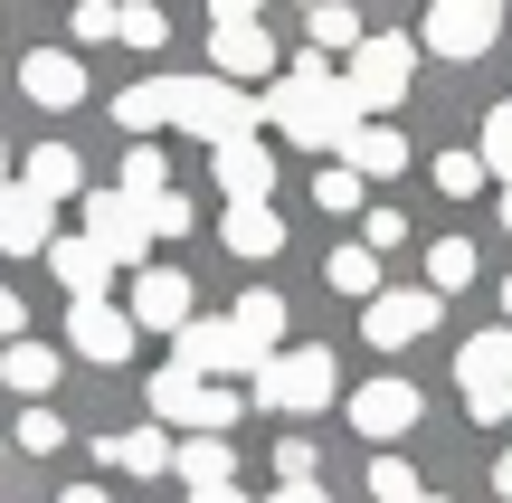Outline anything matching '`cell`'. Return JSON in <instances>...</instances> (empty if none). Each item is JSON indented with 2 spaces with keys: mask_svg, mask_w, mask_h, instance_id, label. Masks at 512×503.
<instances>
[{
  "mask_svg": "<svg viewBox=\"0 0 512 503\" xmlns=\"http://www.w3.org/2000/svg\"><path fill=\"white\" fill-rule=\"evenodd\" d=\"M256 114H266V124L285 133V143L332 152V162H342V143L370 124V114H361V95H351L342 76H332V57H323V48H313V57H294V76H275V86L256 95Z\"/></svg>",
  "mask_w": 512,
  "mask_h": 503,
  "instance_id": "obj_1",
  "label": "cell"
},
{
  "mask_svg": "<svg viewBox=\"0 0 512 503\" xmlns=\"http://www.w3.org/2000/svg\"><path fill=\"white\" fill-rule=\"evenodd\" d=\"M247 380H256V409H285V418H313V409H332V390H342V371H332V352H323V342L266 352Z\"/></svg>",
  "mask_w": 512,
  "mask_h": 503,
  "instance_id": "obj_2",
  "label": "cell"
},
{
  "mask_svg": "<svg viewBox=\"0 0 512 503\" xmlns=\"http://www.w3.org/2000/svg\"><path fill=\"white\" fill-rule=\"evenodd\" d=\"M171 124L200 133V143H238V133H256L266 114H256V95L228 86V76H171Z\"/></svg>",
  "mask_w": 512,
  "mask_h": 503,
  "instance_id": "obj_3",
  "label": "cell"
},
{
  "mask_svg": "<svg viewBox=\"0 0 512 503\" xmlns=\"http://www.w3.org/2000/svg\"><path fill=\"white\" fill-rule=\"evenodd\" d=\"M152 418L162 428H190V437H228V418H238V390H219V380H200V371H152Z\"/></svg>",
  "mask_w": 512,
  "mask_h": 503,
  "instance_id": "obj_4",
  "label": "cell"
},
{
  "mask_svg": "<svg viewBox=\"0 0 512 503\" xmlns=\"http://www.w3.org/2000/svg\"><path fill=\"white\" fill-rule=\"evenodd\" d=\"M456 380H465V409L494 428V418H512V323H494V333L456 342Z\"/></svg>",
  "mask_w": 512,
  "mask_h": 503,
  "instance_id": "obj_5",
  "label": "cell"
},
{
  "mask_svg": "<svg viewBox=\"0 0 512 503\" xmlns=\"http://www.w3.org/2000/svg\"><path fill=\"white\" fill-rule=\"evenodd\" d=\"M437 304L446 295H427V285H380V295L361 304V342L370 352H408V342L437 333Z\"/></svg>",
  "mask_w": 512,
  "mask_h": 503,
  "instance_id": "obj_6",
  "label": "cell"
},
{
  "mask_svg": "<svg viewBox=\"0 0 512 503\" xmlns=\"http://www.w3.org/2000/svg\"><path fill=\"white\" fill-rule=\"evenodd\" d=\"M408 76H418V48L389 38V29H370L361 48H351V76H342V86L361 95V114H389V105L408 95Z\"/></svg>",
  "mask_w": 512,
  "mask_h": 503,
  "instance_id": "obj_7",
  "label": "cell"
},
{
  "mask_svg": "<svg viewBox=\"0 0 512 503\" xmlns=\"http://www.w3.org/2000/svg\"><path fill=\"white\" fill-rule=\"evenodd\" d=\"M171 342H181L171 361H181V371H200V380H228V371H256V361H266V352L238 333V323H228V314H190Z\"/></svg>",
  "mask_w": 512,
  "mask_h": 503,
  "instance_id": "obj_8",
  "label": "cell"
},
{
  "mask_svg": "<svg viewBox=\"0 0 512 503\" xmlns=\"http://www.w3.org/2000/svg\"><path fill=\"white\" fill-rule=\"evenodd\" d=\"M86 238L105 247L114 266H143L152 257V209L133 190H86Z\"/></svg>",
  "mask_w": 512,
  "mask_h": 503,
  "instance_id": "obj_9",
  "label": "cell"
},
{
  "mask_svg": "<svg viewBox=\"0 0 512 503\" xmlns=\"http://www.w3.org/2000/svg\"><path fill=\"white\" fill-rule=\"evenodd\" d=\"M427 48L437 57H484L503 38V0H427Z\"/></svg>",
  "mask_w": 512,
  "mask_h": 503,
  "instance_id": "obj_10",
  "label": "cell"
},
{
  "mask_svg": "<svg viewBox=\"0 0 512 503\" xmlns=\"http://www.w3.org/2000/svg\"><path fill=\"white\" fill-rule=\"evenodd\" d=\"M342 409H351V428H361L370 447H389V437H408V428H418V409H427V399H418V380H361Z\"/></svg>",
  "mask_w": 512,
  "mask_h": 503,
  "instance_id": "obj_11",
  "label": "cell"
},
{
  "mask_svg": "<svg viewBox=\"0 0 512 503\" xmlns=\"http://www.w3.org/2000/svg\"><path fill=\"white\" fill-rule=\"evenodd\" d=\"M133 333H143V323H133L124 304H105V295L67 304V342H76L86 361H105V371H114V361H133Z\"/></svg>",
  "mask_w": 512,
  "mask_h": 503,
  "instance_id": "obj_12",
  "label": "cell"
},
{
  "mask_svg": "<svg viewBox=\"0 0 512 503\" xmlns=\"http://www.w3.org/2000/svg\"><path fill=\"white\" fill-rule=\"evenodd\" d=\"M143 333H181L190 323V276L181 266H133V304H124Z\"/></svg>",
  "mask_w": 512,
  "mask_h": 503,
  "instance_id": "obj_13",
  "label": "cell"
},
{
  "mask_svg": "<svg viewBox=\"0 0 512 503\" xmlns=\"http://www.w3.org/2000/svg\"><path fill=\"white\" fill-rule=\"evenodd\" d=\"M209 76H228V86L275 76V38H266V19H247V29H209Z\"/></svg>",
  "mask_w": 512,
  "mask_h": 503,
  "instance_id": "obj_14",
  "label": "cell"
},
{
  "mask_svg": "<svg viewBox=\"0 0 512 503\" xmlns=\"http://www.w3.org/2000/svg\"><path fill=\"white\" fill-rule=\"evenodd\" d=\"M209 171H219L228 200H266V190H275V152L256 143V133H238V143H209Z\"/></svg>",
  "mask_w": 512,
  "mask_h": 503,
  "instance_id": "obj_15",
  "label": "cell"
},
{
  "mask_svg": "<svg viewBox=\"0 0 512 503\" xmlns=\"http://www.w3.org/2000/svg\"><path fill=\"white\" fill-rule=\"evenodd\" d=\"M48 209L57 200H38L29 181L0 190V257H48Z\"/></svg>",
  "mask_w": 512,
  "mask_h": 503,
  "instance_id": "obj_16",
  "label": "cell"
},
{
  "mask_svg": "<svg viewBox=\"0 0 512 503\" xmlns=\"http://www.w3.org/2000/svg\"><path fill=\"white\" fill-rule=\"evenodd\" d=\"M19 86L38 95V105L67 114L76 95H86V67H76V48H29V67H19Z\"/></svg>",
  "mask_w": 512,
  "mask_h": 503,
  "instance_id": "obj_17",
  "label": "cell"
},
{
  "mask_svg": "<svg viewBox=\"0 0 512 503\" xmlns=\"http://www.w3.org/2000/svg\"><path fill=\"white\" fill-rule=\"evenodd\" d=\"M48 266H57V285H67L76 304H86V295H105V276H114V257H105L95 238H48Z\"/></svg>",
  "mask_w": 512,
  "mask_h": 503,
  "instance_id": "obj_18",
  "label": "cell"
},
{
  "mask_svg": "<svg viewBox=\"0 0 512 503\" xmlns=\"http://www.w3.org/2000/svg\"><path fill=\"white\" fill-rule=\"evenodd\" d=\"M219 238H228V257H275V247H285V219H275L266 200H228Z\"/></svg>",
  "mask_w": 512,
  "mask_h": 503,
  "instance_id": "obj_19",
  "label": "cell"
},
{
  "mask_svg": "<svg viewBox=\"0 0 512 503\" xmlns=\"http://www.w3.org/2000/svg\"><path fill=\"white\" fill-rule=\"evenodd\" d=\"M342 162L361 171V181H389V171H408V133H399V124H361V133L342 143Z\"/></svg>",
  "mask_w": 512,
  "mask_h": 503,
  "instance_id": "obj_20",
  "label": "cell"
},
{
  "mask_svg": "<svg viewBox=\"0 0 512 503\" xmlns=\"http://www.w3.org/2000/svg\"><path fill=\"white\" fill-rule=\"evenodd\" d=\"M171 475H181L190 494L200 485H238V456H228V437H181V447H171Z\"/></svg>",
  "mask_w": 512,
  "mask_h": 503,
  "instance_id": "obj_21",
  "label": "cell"
},
{
  "mask_svg": "<svg viewBox=\"0 0 512 503\" xmlns=\"http://www.w3.org/2000/svg\"><path fill=\"white\" fill-rule=\"evenodd\" d=\"M105 466H124V475H171V428L152 418V428H133V437H114V447H95Z\"/></svg>",
  "mask_w": 512,
  "mask_h": 503,
  "instance_id": "obj_22",
  "label": "cell"
},
{
  "mask_svg": "<svg viewBox=\"0 0 512 503\" xmlns=\"http://www.w3.org/2000/svg\"><path fill=\"white\" fill-rule=\"evenodd\" d=\"M323 285H332V295H351V304H370V295H380V247H332V257H323Z\"/></svg>",
  "mask_w": 512,
  "mask_h": 503,
  "instance_id": "obj_23",
  "label": "cell"
},
{
  "mask_svg": "<svg viewBox=\"0 0 512 503\" xmlns=\"http://www.w3.org/2000/svg\"><path fill=\"white\" fill-rule=\"evenodd\" d=\"M19 181H29L38 200H76V181H86V162H76L67 143H38V152H29V171H19Z\"/></svg>",
  "mask_w": 512,
  "mask_h": 503,
  "instance_id": "obj_24",
  "label": "cell"
},
{
  "mask_svg": "<svg viewBox=\"0 0 512 503\" xmlns=\"http://www.w3.org/2000/svg\"><path fill=\"white\" fill-rule=\"evenodd\" d=\"M304 38L323 57H351V48H361V10H351V0H313V10H304Z\"/></svg>",
  "mask_w": 512,
  "mask_h": 503,
  "instance_id": "obj_25",
  "label": "cell"
},
{
  "mask_svg": "<svg viewBox=\"0 0 512 503\" xmlns=\"http://www.w3.org/2000/svg\"><path fill=\"white\" fill-rule=\"evenodd\" d=\"M0 380H10L19 399H48L57 390V352L48 342H10V352H0Z\"/></svg>",
  "mask_w": 512,
  "mask_h": 503,
  "instance_id": "obj_26",
  "label": "cell"
},
{
  "mask_svg": "<svg viewBox=\"0 0 512 503\" xmlns=\"http://www.w3.org/2000/svg\"><path fill=\"white\" fill-rule=\"evenodd\" d=\"M114 124H124V133H162V124H171V76L124 86V95H114Z\"/></svg>",
  "mask_w": 512,
  "mask_h": 503,
  "instance_id": "obj_27",
  "label": "cell"
},
{
  "mask_svg": "<svg viewBox=\"0 0 512 503\" xmlns=\"http://www.w3.org/2000/svg\"><path fill=\"white\" fill-rule=\"evenodd\" d=\"M228 323H238V333L256 342V352H275V342H285V295H266V285H247V295H238V314H228Z\"/></svg>",
  "mask_w": 512,
  "mask_h": 503,
  "instance_id": "obj_28",
  "label": "cell"
},
{
  "mask_svg": "<svg viewBox=\"0 0 512 503\" xmlns=\"http://www.w3.org/2000/svg\"><path fill=\"white\" fill-rule=\"evenodd\" d=\"M456 285H475V247L437 238V247H427V295H456Z\"/></svg>",
  "mask_w": 512,
  "mask_h": 503,
  "instance_id": "obj_29",
  "label": "cell"
},
{
  "mask_svg": "<svg viewBox=\"0 0 512 503\" xmlns=\"http://www.w3.org/2000/svg\"><path fill=\"white\" fill-rule=\"evenodd\" d=\"M10 447H29V456H57V447H67V418H57L48 399H29V409H19V428H10Z\"/></svg>",
  "mask_w": 512,
  "mask_h": 503,
  "instance_id": "obj_30",
  "label": "cell"
},
{
  "mask_svg": "<svg viewBox=\"0 0 512 503\" xmlns=\"http://www.w3.org/2000/svg\"><path fill=\"white\" fill-rule=\"evenodd\" d=\"M162 38H171V19L152 10V0H124V19H114V48H143V57H152Z\"/></svg>",
  "mask_w": 512,
  "mask_h": 503,
  "instance_id": "obj_31",
  "label": "cell"
},
{
  "mask_svg": "<svg viewBox=\"0 0 512 503\" xmlns=\"http://www.w3.org/2000/svg\"><path fill=\"white\" fill-rule=\"evenodd\" d=\"M427 485H418V466L408 456H370V503H418Z\"/></svg>",
  "mask_w": 512,
  "mask_h": 503,
  "instance_id": "obj_32",
  "label": "cell"
},
{
  "mask_svg": "<svg viewBox=\"0 0 512 503\" xmlns=\"http://www.w3.org/2000/svg\"><path fill=\"white\" fill-rule=\"evenodd\" d=\"M475 152H484V171H494V181L512 190V95H503L494 114H484V143H475Z\"/></svg>",
  "mask_w": 512,
  "mask_h": 503,
  "instance_id": "obj_33",
  "label": "cell"
},
{
  "mask_svg": "<svg viewBox=\"0 0 512 503\" xmlns=\"http://www.w3.org/2000/svg\"><path fill=\"white\" fill-rule=\"evenodd\" d=\"M484 181H494V171H484V152H437V190H446V200H475Z\"/></svg>",
  "mask_w": 512,
  "mask_h": 503,
  "instance_id": "obj_34",
  "label": "cell"
},
{
  "mask_svg": "<svg viewBox=\"0 0 512 503\" xmlns=\"http://www.w3.org/2000/svg\"><path fill=\"white\" fill-rule=\"evenodd\" d=\"M114 19H124L114 0H76V10H67V38H76V48H114Z\"/></svg>",
  "mask_w": 512,
  "mask_h": 503,
  "instance_id": "obj_35",
  "label": "cell"
},
{
  "mask_svg": "<svg viewBox=\"0 0 512 503\" xmlns=\"http://www.w3.org/2000/svg\"><path fill=\"white\" fill-rule=\"evenodd\" d=\"M313 200H323V209H361V200H370V181H361L351 162H323V171H313Z\"/></svg>",
  "mask_w": 512,
  "mask_h": 503,
  "instance_id": "obj_36",
  "label": "cell"
},
{
  "mask_svg": "<svg viewBox=\"0 0 512 503\" xmlns=\"http://www.w3.org/2000/svg\"><path fill=\"white\" fill-rule=\"evenodd\" d=\"M313 466H323L313 437H285V447H275V485H313Z\"/></svg>",
  "mask_w": 512,
  "mask_h": 503,
  "instance_id": "obj_37",
  "label": "cell"
},
{
  "mask_svg": "<svg viewBox=\"0 0 512 503\" xmlns=\"http://www.w3.org/2000/svg\"><path fill=\"white\" fill-rule=\"evenodd\" d=\"M152 238H190V200H181V190H152Z\"/></svg>",
  "mask_w": 512,
  "mask_h": 503,
  "instance_id": "obj_38",
  "label": "cell"
},
{
  "mask_svg": "<svg viewBox=\"0 0 512 503\" xmlns=\"http://www.w3.org/2000/svg\"><path fill=\"white\" fill-rule=\"evenodd\" d=\"M114 190H133V200H152V190H162V152L152 143H133V162H124V181Z\"/></svg>",
  "mask_w": 512,
  "mask_h": 503,
  "instance_id": "obj_39",
  "label": "cell"
},
{
  "mask_svg": "<svg viewBox=\"0 0 512 503\" xmlns=\"http://www.w3.org/2000/svg\"><path fill=\"white\" fill-rule=\"evenodd\" d=\"M247 19H266V0H209V29H247Z\"/></svg>",
  "mask_w": 512,
  "mask_h": 503,
  "instance_id": "obj_40",
  "label": "cell"
},
{
  "mask_svg": "<svg viewBox=\"0 0 512 503\" xmlns=\"http://www.w3.org/2000/svg\"><path fill=\"white\" fill-rule=\"evenodd\" d=\"M399 238H408V219H399V209H370V238H361V247H399Z\"/></svg>",
  "mask_w": 512,
  "mask_h": 503,
  "instance_id": "obj_41",
  "label": "cell"
},
{
  "mask_svg": "<svg viewBox=\"0 0 512 503\" xmlns=\"http://www.w3.org/2000/svg\"><path fill=\"white\" fill-rule=\"evenodd\" d=\"M19 323H29V304H19V295H10V285H0V342H10V333H19Z\"/></svg>",
  "mask_w": 512,
  "mask_h": 503,
  "instance_id": "obj_42",
  "label": "cell"
},
{
  "mask_svg": "<svg viewBox=\"0 0 512 503\" xmlns=\"http://www.w3.org/2000/svg\"><path fill=\"white\" fill-rule=\"evenodd\" d=\"M266 503H323V485H275Z\"/></svg>",
  "mask_w": 512,
  "mask_h": 503,
  "instance_id": "obj_43",
  "label": "cell"
},
{
  "mask_svg": "<svg viewBox=\"0 0 512 503\" xmlns=\"http://www.w3.org/2000/svg\"><path fill=\"white\" fill-rule=\"evenodd\" d=\"M57 503H114L105 485H67V494H57Z\"/></svg>",
  "mask_w": 512,
  "mask_h": 503,
  "instance_id": "obj_44",
  "label": "cell"
},
{
  "mask_svg": "<svg viewBox=\"0 0 512 503\" xmlns=\"http://www.w3.org/2000/svg\"><path fill=\"white\" fill-rule=\"evenodd\" d=\"M190 503H247L238 485H200V494H190Z\"/></svg>",
  "mask_w": 512,
  "mask_h": 503,
  "instance_id": "obj_45",
  "label": "cell"
},
{
  "mask_svg": "<svg viewBox=\"0 0 512 503\" xmlns=\"http://www.w3.org/2000/svg\"><path fill=\"white\" fill-rule=\"evenodd\" d=\"M494 494H512V447H503V456H494Z\"/></svg>",
  "mask_w": 512,
  "mask_h": 503,
  "instance_id": "obj_46",
  "label": "cell"
},
{
  "mask_svg": "<svg viewBox=\"0 0 512 503\" xmlns=\"http://www.w3.org/2000/svg\"><path fill=\"white\" fill-rule=\"evenodd\" d=\"M10 181H19V171H10V143H0V190H10Z\"/></svg>",
  "mask_w": 512,
  "mask_h": 503,
  "instance_id": "obj_47",
  "label": "cell"
},
{
  "mask_svg": "<svg viewBox=\"0 0 512 503\" xmlns=\"http://www.w3.org/2000/svg\"><path fill=\"white\" fill-rule=\"evenodd\" d=\"M503 323H512V276H503Z\"/></svg>",
  "mask_w": 512,
  "mask_h": 503,
  "instance_id": "obj_48",
  "label": "cell"
},
{
  "mask_svg": "<svg viewBox=\"0 0 512 503\" xmlns=\"http://www.w3.org/2000/svg\"><path fill=\"white\" fill-rule=\"evenodd\" d=\"M503 228H512V190H503Z\"/></svg>",
  "mask_w": 512,
  "mask_h": 503,
  "instance_id": "obj_49",
  "label": "cell"
},
{
  "mask_svg": "<svg viewBox=\"0 0 512 503\" xmlns=\"http://www.w3.org/2000/svg\"><path fill=\"white\" fill-rule=\"evenodd\" d=\"M418 503H446V494H418Z\"/></svg>",
  "mask_w": 512,
  "mask_h": 503,
  "instance_id": "obj_50",
  "label": "cell"
},
{
  "mask_svg": "<svg viewBox=\"0 0 512 503\" xmlns=\"http://www.w3.org/2000/svg\"><path fill=\"white\" fill-rule=\"evenodd\" d=\"M0 456H10V437H0Z\"/></svg>",
  "mask_w": 512,
  "mask_h": 503,
  "instance_id": "obj_51",
  "label": "cell"
},
{
  "mask_svg": "<svg viewBox=\"0 0 512 503\" xmlns=\"http://www.w3.org/2000/svg\"><path fill=\"white\" fill-rule=\"evenodd\" d=\"M304 10H313V0H304Z\"/></svg>",
  "mask_w": 512,
  "mask_h": 503,
  "instance_id": "obj_52",
  "label": "cell"
}]
</instances>
